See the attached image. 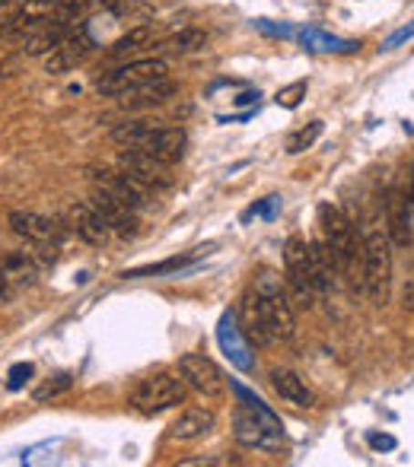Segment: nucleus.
<instances>
[{
    "mask_svg": "<svg viewBox=\"0 0 414 467\" xmlns=\"http://www.w3.org/2000/svg\"><path fill=\"white\" fill-rule=\"evenodd\" d=\"M284 268H287L290 293L303 309H313L316 296L332 289V277L338 274L326 245H309L303 236H290L284 245Z\"/></svg>",
    "mask_w": 414,
    "mask_h": 467,
    "instance_id": "1",
    "label": "nucleus"
},
{
    "mask_svg": "<svg viewBox=\"0 0 414 467\" xmlns=\"http://www.w3.org/2000/svg\"><path fill=\"white\" fill-rule=\"evenodd\" d=\"M233 391L239 394V411L233 420V436L245 449L258 452H277L284 445V426L274 413L264 407L262 398H255L252 391H245L243 385H233Z\"/></svg>",
    "mask_w": 414,
    "mask_h": 467,
    "instance_id": "2",
    "label": "nucleus"
},
{
    "mask_svg": "<svg viewBox=\"0 0 414 467\" xmlns=\"http://www.w3.org/2000/svg\"><path fill=\"white\" fill-rule=\"evenodd\" d=\"M112 140L119 147H131V150H144L163 162H179L185 156L189 137L182 127H166L160 121H125L112 131Z\"/></svg>",
    "mask_w": 414,
    "mask_h": 467,
    "instance_id": "3",
    "label": "nucleus"
},
{
    "mask_svg": "<svg viewBox=\"0 0 414 467\" xmlns=\"http://www.w3.org/2000/svg\"><path fill=\"white\" fill-rule=\"evenodd\" d=\"M319 226H322V245L332 255L335 268L341 277H351L354 287H364V277H357V264H360V242L354 236V226L345 213L335 204H322L319 207Z\"/></svg>",
    "mask_w": 414,
    "mask_h": 467,
    "instance_id": "4",
    "label": "nucleus"
},
{
    "mask_svg": "<svg viewBox=\"0 0 414 467\" xmlns=\"http://www.w3.org/2000/svg\"><path fill=\"white\" fill-rule=\"evenodd\" d=\"M252 293H255L258 311L264 318V328H268L271 340H290L296 334V318L294 306H290V293L284 289L281 277L262 270L252 283Z\"/></svg>",
    "mask_w": 414,
    "mask_h": 467,
    "instance_id": "5",
    "label": "nucleus"
},
{
    "mask_svg": "<svg viewBox=\"0 0 414 467\" xmlns=\"http://www.w3.org/2000/svg\"><path fill=\"white\" fill-rule=\"evenodd\" d=\"M360 277H364L367 296L383 306L389 299L392 283V242L383 229H370L360 242Z\"/></svg>",
    "mask_w": 414,
    "mask_h": 467,
    "instance_id": "6",
    "label": "nucleus"
},
{
    "mask_svg": "<svg viewBox=\"0 0 414 467\" xmlns=\"http://www.w3.org/2000/svg\"><path fill=\"white\" fill-rule=\"evenodd\" d=\"M185 379L172 372H153L134 388L131 394V407L144 417H157L163 411H172V407L185 404Z\"/></svg>",
    "mask_w": 414,
    "mask_h": 467,
    "instance_id": "7",
    "label": "nucleus"
},
{
    "mask_svg": "<svg viewBox=\"0 0 414 467\" xmlns=\"http://www.w3.org/2000/svg\"><path fill=\"white\" fill-rule=\"evenodd\" d=\"M166 74H170L166 61H160V57H144V61H131V64H125V67L106 74L99 83H96V89H99V96L125 99V96L138 93V89L166 80Z\"/></svg>",
    "mask_w": 414,
    "mask_h": 467,
    "instance_id": "8",
    "label": "nucleus"
},
{
    "mask_svg": "<svg viewBox=\"0 0 414 467\" xmlns=\"http://www.w3.org/2000/svg\"><path fill=\"white\" fill-rule=\"evenodd\" d=\"M87 178L93 188L112 194L115 200H121L125 207H131L134 213H140L147 204H150V191H147L140 181H134L131 175H125L121 168H106V166H89Z\"/></svg>",
    "mask_w": 414,
    "mask_h": 467,
    "instance_id": "9",
    "label": "nucleus"
},
{
    "mask_svg": "<svg viewBox=\"0 0 414 467\" xmlns=\"http://www.w3.org/2000/svg\"><path fill=\"white\" fill-rule=\"evenodd\" d=\"M119 168L125 175H131L134 181H140L147 191H166V188H172V181H176L170 162L157 159V156H150L144 150H131V147H121Z\"/></svg>",
    "mask_w": 414,
    "mask_h": 467,
    "instance_id": "10",
    "label": "nucleus"
},
{
    "mask_svg": "<svg viewBox=\"0 0 414 467\" xmlns=\"http://www.w3.org/2000/svg\"><path fill=\"white\" fill-rule=\"evenodd\" d=\"M179 372H182L185 385L195 388L202 398H223L226 391V379L223 372H220V366L213 360H207L204 353H185L182 360H179Z\"/></svg>",
    "mask_w": 414,
    "mask_h": 467,
    "instance_id": "11",
    "label": "nucleus"
},
{
    "mask_svg": "<svg viewBox=\"0 0 414 467\" xmlns=\"http://www.w3.org/2000/svg\"><path fill=\"white\" fill-rule=\"evenodd\" d=\"M217 343L223 347V353L230 356V362L239 369V372H252V369H255V356H252L249 343H245V334L236 321V311H223V315H220Z\"/></svg>",
    "mask_w": 414,
    "mask_h": 467,
    "instance_id": "12",
    "label": "nucleus"
},
{
    "mask_svg": "<svg viewBox=\"0 0 414 467\" xmlns=\"http://www.w3.org/2000/svg\"><path fill=\"white\" fill-rule=\"evenodd\" d=\"M89 204H93L96 213L106 219L109 232H115V236H121V239H134V236H138V226H140L138 223V213H134L131 207L121 204V200H115L112 194L93 188V198H89Z\"/></svg>",
    "mask_w": 414,
    "mask_h": 467,
    "instance_id": "13",
    "label": "nucleus"
},
{
    "mask_svg": "<svg viewBox=\"0 0 414 467\" xmlns=\"http://www.w3.org/2000/svg\"><path fill=\"white\" fill-rule=\"evenodd\" d=\"M10 229L16 232V236L29 239V242H36V245H61V239H64L61 226H57L55 219L42 217V213H36V210H13L10 213Z\"/></svg>",
    "mask_w": 414,
    "mask_h": 467,
    "instance_id": "14",
    "label": "nucleus"
},
{
    "mask_svg": "<svg viewBox=\"0 0 414 467\" xmlns=\"http://www.w3.org/2000/svg\"><path fill=\"white\" fill-rule=\"evenodd\" d=\"M386 236L398 249H409L411 242V200L405 188H392L386 200Z\"/></svg>",
    "mask_w": 414,
    "mask_h": 467,
    "instance_id": "15",
    "label": "nucleus"
},
{
    "mask_svg": "<svg viewBox=\"0 0 414 467\" xmlns=\"http://www.w3.org/2000/svg\"><path fill=\"white\" fill-rule=\"evenodd\" d=\"M213 426H217V413L211 407H189V411H182L172 420L170 439H176V442H195V439L207 436Z\"/></svg>",
    "mask_w": 414,
    "mask_h": 467,
    "instance_id": "16",
    "label": "nucleus"
},
{
    "mask_svg": "<svg viewBox=\"0 0 414 467\" xmlns=\"http://www.w3.org/2000/svg\"><path fill=\"white\" fill-rule=\"evenodd\" d=\"M89 38L83 36H64L61 38V45H57L55 51H51L48 55V61H45V70H48V74H64V70H70V67H77V64L83 61V57L89 55Z\"/></svg>",
    "mask_w": 414,
    "mask_h": 467,
    "instance_id": "17",
    "label": "nucleus"
},
{
    "mask_svg": "<svg viewBox=\"0 0 414 467\" xmlns=\"http://www.w3.org/2000/svg\"><path fill=\"white\" fill-rule=\"evenodd\" d=\"M271 388L277 391V398H284L294 407H316V394L309 391V385L290 369H271Z\"/></svg>",
    "mask_w": 414,
    "mask_h": 467,
    "instance_id": "18",
    "label": "nucleus"
},
{
    "mask_svg": "<svg viewBox=\"0 0 414 467\" xmlns=\"http://www.w3.org/2000/svg\"><path fill=\"white\" fill-rule=\"evenodd\" d=\"M70 226L74 232L89 245H106L109 242V226L106 219L96 213L93 204H74L70 207Z\"/></svg>",
    "mask_w": 414,
    "mask_h": 467,
    "instance_id": "19",
    "label": "nucleus"
},
{
    "mask_svg": "<svg viewBox=\"0 0 414 467\" xmlns=\"http://www.w3.org/2000/svg\"><path fill=\"white\" fill-rule=\"evenodd\" d=\"M236 321H239V328H243L245 340H252L255 347H268V343H274L268 334V328H264V318H262V311H258V302H255V293H252V289L243 296V306H239Z\"/></svg>",
    "mask_w": 414,
    "mask_h": 467,
    "instance_id": "20",
    "label": "nucleus"
},
{
    "mask_svg": "<svg viewBox=\"0 0 414 467\" xmlns=\"http://www.w3.org/2000/svg\"><path fill=\"white\" fill-rule=\"evenodd\" d=\"M64 36H67V25H61V23H55V19H48V23H42V25H36L32 32H26L23 48H26V55H32V57L51 55V51H55L57 45H61Z\"/></svg>",
    "mask_w": 414,
    "mask_h": 467,
    "instance_id": "21",
    "label": "nucleus"
},
{
    "mask_svg": "<svg viewBox=\"0 0 414 467\" xmlns=\"http://www.w3.org/2000/svg\"><path fill=\"white\" fill-rule=\"evenodd\" d=\"M0 270H4V277L10 280V287H32L38 277V268L36 261H32L26 251H13V255H4L0 258Z\"/></svg>",
    "mask_w": 414,
    "mask_h": 467,
    "instance_id": "22",
    "label": "nucleus"
},
{
    "mask_svg": "<svg viewBox=\"0 0 414 467\" xmlns=\"http://www.w3.org/2000/svg\"><path fill=\"white\" fill-rule=\"evenodd\" d=\"M172 93H176V86H172L170 80H160V83H153V86H144V89H138V93L125 96V106L128 108H153V106H163Z\"/></svg>",
    "mask_w": 414,
    "mask_h": 467,
    "instance_id": "23",
    "label": "nucleus"
},
{
    "mask_svg": "<svg viewBox=\"0 0 414 467\" xmlns=\"http://www.w3.org/2000/svg\"><path fill=\"white\" fill-rule=\"evenodd\" d=\"M204 42H207V36L202 29H182V32H176L172 38H166V42H160V48L172 51V55H189V51L204 48Z\"/></svg>",
    "mask_w": 414,
    "mask_h": 467,
    "instance_id": "24",
    "label": "nucleus"
},
{
    "mask_svg": "<svg viewBox=\"0 0 414 467\" xmlns=\"http://www.w3.org/2000/svg\"><path fill=\"white\" fill-rule=\"evenodd\" d=\"M195 261V255H182V258H170V261H160V264H147V268H134L125 270L128 280H140V277H163V274H179L185 264Z\"/></svg>",
    "mask_w": 414,
    "mask_h": 467,
    "instance_id": "25",
    "label": "nucleus"
},
{
    "mask_svg": "<svg viewBox=\"0 0 414 467\" xmlns=\"http://www.w3.org/2000/svg\"><path fill=\"white\" fill-rule=\"evenodd\" d=\"M303 45L313 48V51H354V48H360L357 42H345V38L326 36V32H319V29L303 32Z\"/></svg>",
    "mask_w": 414,
    "mask_h": 467,
    "instance_id": "26",
    "label": "nucleus"
},
{
    "mask_svg": "<svg viewBox=\"0 0 414 467\" xmlns=\"http://www.w3.org/2000/svg\"><path fill=\"white\" fill-rule=\"evenodd\" d=\"M153 38V29L150 25H138V29H131L128 36H121L119 42H112V48H109V55H131V51H140L147 48V42Z\"/></svg>",
    "mask_w": 414,
    "mask_h": 467,
    "instance_id": "27",
    "label": "nucleus"
},
{
    "mask_svg": "<svg viewBox=\"0 0 414 467\" xmlns=\"http://www.w3.org/2000/svg\"><path fill=\"white\" fill-rule=\"evenodd\" d=\"M319 137H322V121H309V125L303 127V131H296L294 137L287 140V153L296 156V153L309 150V147H313Z\"/></svg>",
    "mask_w": 414,
    "mask_h": 467,
    "instance_id": "28",
    "label": "nucleus"
},
{
    "mask_svg": "<svg viewBox=\"0 0 414 467\" xmlns=\"http://www.w3.org/2000/svg\"><path fill=\"white\" fill-rule=\"evenodd\" d=\"M87 6H89V0H55V23L70 29V25L87 13Z\"/></svg>",
    "mask_w": 414,
    "mask_h": 467,
    "instance_id": "29",
    "label": "nucleus"
},
{
    "mask_svg": "<svg viewBox=\"0 0 414 467\" xmlns=\"http://www.w3.org/2000/svg\"><path fill=\"white\" fill-rule=\"evenodd\" d=\"M74 385V379H70L67 372L55 375V379H48L42 388H36V401H48V398H57V394H64L67 388Z\"/></svg>",
    "mask_w": 414,
    "mask_h": 467,
    "instance_id": "30",
    "label": "nucleus"
},
{
    "mask_svg": "<svg viewBox=\"0 0 414 467\" xmlns=\"http://www.w3.org/2000/svg\"><path fill=\"white\" fill-rule=\"evenodd\" d=\"M303 96H306V80H296V83H290V86H284L281 93H277V106L296 108Z\"/></svg>",
    "mask_w": 414,
    "mask_h": 467,
    "instance_id": "31",
    "label": "nucleus"
},
{
    "mask_svg": "<svg viewBox=\"0 0 414 467\" xmlns=\"http://www.w3.org/2000/svg\"><path fill=\"white\" fill-rule=\"evenodd\" d=\"M29 375H32V366H29V362H19V366H13V369H10V381H6V385H10L13 391H16V388H23L26 381H29Z\"/></svg>",
    "mask_w": 414,
    "mask_h": 467,
    "instance_id": "32",
    "label": "nucleus"
},
{
    "mask_svg": "<svg viewBox=\"0 0 414 467\" xmlns=\"http://www.w3.org/2000/svg\"><path fill=\"white\" fill-rule=\"evenodd\" d=\"M13 13H16V0H0V36H4L6 25H10Z\"/></svg>",
    "mask_w": 414,
    "mask_h": 467,
    "instance_id": "33",
    "label": "nucleus"
},
{
    "mask_svg": "<svg viewBox=\"0 0 414 467\" xmlns=\"http://www.w3.org/2000/svg\"><path fill=\"white\" fill-rule=\"evenodd\" d=\"M367 442H370L377 452H392V449H396V439H392V436H379V432H370V436H367Z\"/></svg>",
    "mask_w": 414,
    "mask_h": 467,
    "instance_id": "34",
    "label": "nucleus"
},
{
    "mask_svg": "<svg viewBox=\"0 0 414 467\" xmlns=\"http://www.w3.org/2000/svg\"><path fill=\"white\" fill-rule=\"evenodd\" d=\"M409 38H414V23H411V25H405V29H398V32H392V36L386 38L383 48H396V45L409 42Z\"/></svg>",
    "mask_w": 414,
    "mask_h": 467,
    "instance_id": "35",
    "label": "nucleus"
},
{
    "mask_svg": "<svg viewBox=\"0 0 414 467\" xmlns=\"http://www.w3.org/2000/svg\"><path fill=\"white\" fill-rule=\"evenodd\" d=\"M10 299H13V287L4 277V270H0V302H10Z\"/></svg>",
    "mask_w": 414,
    "mask_h": 467,
    "instance_id": "36",
    "label": "nucleus"
},
{
    "mask_svg": "<svg viewBox=\"0 0 414 467\" xmlns=\"http://www.w3.org/2000/svg\"><path fill=\"white\" fill-rule=\"evenodd\" d=\"M102 6H109L112 13H121L125 10V0H102Z\"/></svg>",
    "mask_w": 414,
    "mask_h": 467,
    "instance_id": "37",
    "label": "nucleus"
},
{
    "mask_svg": "<svg viewBox=\"0 0 414 467\" xmlns=\"http://www.w3.org/2000/svg\"><path fill=\"white\" fill-rule=\"evenodd\" d=\"M411 198H414V178H411Z\"/></svg>",
    "mask_w": 414,
    "mask_h": 467,
    "instance_id": "38",
    "label": "nucleus"
}]
</instances>
